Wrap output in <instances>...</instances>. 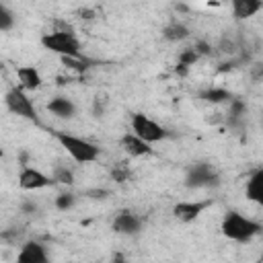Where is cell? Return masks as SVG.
Returning a JSON list of instances; mask_svg holds the SVG:
<instances>
[{"instance_id":"cell-4","label":"cell","mask_w":263,"mask_h":263,"mask_svg":"<svg viewBox=\"0 0 263 263\" xmlns=\"http://www.w3.org/2000/svg\"><path fill=\"white\" fill-rule=\"evenodd\" d=\"M4 101H6V107H8L10 113H14L18 117H25V119H29L33 123H39V115H37L31 99L27 97V90H23L21 86H12L6 92Z\"/></svg>"},{"instance_id":"cell-22","label":"cell","mask_w":263,"mask_h":263,"mask_svg":"<svg viewBox=\"0 0 263 263\" xmlns=\"http://www.w3.org/2000/svg\"><path fill=\"white\" fill-rule=\"evenodd\" d=\"M12 25H14L12 12L8 10V6H2V8H0V29H2V31H10Z\"/></svg>"},{"instance_id":"cell-1","label":"cell","mask_w":263,"mask_h":263,"mask_svg":"<svg viewBox=\"0 0 263 263\" xmlns=\"http://www.w3.org/2000/svg\"><path fill=\"white\" fill-rule=\"evenodd\" d=\"M220 228H222V234L226 238L236 240V242H249L253 236H257L263 230V226L259 222H255V220H251V218H247L234 210L224 214Z\"/></svg>"},{"instance_id":"cell-14","label":"cell","mask_w":263,"mask_h":263,"mask_svg":"<svg viewBox=\"0 0 263 263\" xmlns=\"http://www.w3.org/2000/svg\"><path fill=\"white\" fill-rule=\"evenodd\" d=\"M245 193H247V197H249L253 203H257V205L263 208V168L255 171V173L249 177L247 187H245Z\"/></svg>"},{"instance_id":"cell-2","label":"cell","mask_w":263,"mask_h":263,"mask_svg":"<svg viewBox=\"0 0 263 263\" xmlns=\"http://www.w3.org/2000/svg\"><path fill=\"white\" fill-rule=\"evenodd\" d=\"M53 136L62 144V148L80 164L95 162L101 154V148L97 144L84 140V138H78V136H72V134H66V132H55Z\"/></svg>"},{"instance_id":"cell-20","label":"cell","mask_w":263,"mask_h":263,"mask_svg":"<svg viewBox=\"0 0 263 263\" xmlns=\"http://www.w3.org/2000/svg\"><path fill=\"white\" fill-rule=\"evenodd\" d=\"M51 177H53V181L60 183V185H72V183H74V173H72L70 168H66V166H55Z\"/></svg>"},{"instance_id":"cell-17","label":"cell","mask_w":263,"mask_h":263,"mask_svg":"<svg viewBox=\"0 0 263 263\" xmlns=\"http://www.w3.org/2000/svg\"><path fill=\"white\" fill-rule=\"evenodd\" d=\"M162 35H164V39H168V41H181V39H187V37H189V29H187L183 23H168V25L162 29Z\"/></svg>"},{"instance_id":"cell-21","label":"cell","mask_w":263,"mask_h":263,"mask_svg":"<svg viewBox=\"0 0 263 263\" xmlns=\"http://www.w3.org/2000/svg\"><path fill=\"white\" fill-rule=\"evenodd\" d=\"M74 203H76V197H74L72 193H60V195L55 197V208L62 210V212L70 210Z\"/></svg>"},{"instance_id":"cell-7","label":"cell","mask_w":263,"mask_h":263,"mask_svg":"<svg viewBox=\"0 0 263 263\" xmlns=\"http://www.w3.org/2000/svg\"><path fill=\"white\" fill-rule=\"evenodd\" d=\"M53 183H55L53 177H47V175H43L41 171H37L33 166H23L18 171V187L25 189V191H37V189L49 187Z\"/></svg>"},{"instance_id":"cell-24","label":"cell","mask_w":263,"mask_h":263,"mask_svg":"<svg viewBox=\"0 0 263 263\" xmlns=\"http://www.w3.org/2000/svg\"><path fill=\"white\" fill-rule=\"evenodd\" d=\"M195 51H197L199 55H208V53H212V47H210L205 41H197V43H195Z\"/></svg>"},{"instance_id":"cell-27","label":"cell","mask_w":263,"mask_h":263,"mask_svg":"<svg viewBox=\"0 0 263 263\" xmlns=\"http://www.w3.org/2000/svg\"><path fill=\"white\" fill-rule=\"evenodd\" d=\"M259 259H261V261H263V253H261V257H259Z\"/></svg>"},{"instance_id":"cell-25","label":"cell","mask_w":263,"mask_h":263,"mask_svg":"<svg viewBox=\"0 0 263 263\" xmlns=\"http://www.w3.org/2000/svg\"><path fill=\"white\" fill-rule=\"evenodd\" d=\"M251 76H253L255 80H261V78H263V64H255V66L251 68Z\"/></svg>"},{"instance_id":"cell-6","label":"cell","mask_w":263,"mask_h":263,"mask_svg":"<svg viewBox=\"0 0 263 263\" xmlns=\"http://www.w3.org/2000/svg\"><path fill=\"white\" fill-rule=\"evenodd\" d=\"M218 183V173L208 162H193L185 173V185L189 189H201L212 187Z\"/></svg>"},{"instance_id":"cell-13","label":"cell","mask_w":263,"mask_h":263,"mask_svg":"<svg viewBox=\"0 0 263 263\" xmlns=\"http://www.w3.org/2000/svg\"><path fill=\"white\" fill-rule=\"evenodd\" d=\"M16 80L23 90H37L41 86V74L33 66H18L16 68Z\"/></svg>"},{"instance_id":"cell-5","label":"cell","mask_w":263,"mask_h":263,"mask_svg":"<svg viewBox=\"0 0 263 263\" xmlns=\"http://www.w3.org/2000/svg\"><path fill=\"white\" fill-rule=\"evenodd\" d=\"M132 132H134L136 136H140L142 140L150 142V144L162 142V140L168 136V132H166L158 121L150 119V117L144 115V113H134V115H132Z\"/></svg>"},{"instance_id":"cell-23","label":"cell","mask_w":263,"mask_h":263,"mask_svg":"<svg viewBox=\"0 0 263 263\" xmlns=\"http://www.w3.org/2000/svg\"><path fill=\"white\" fill-rule=\"evenodd\" d=\"M199 60V53L195 51V47H189V49H185L181 55H179V64H185V66H193L195 62Z\"/></svg>"},{"instance_id":"cell-18","label":"cell","mask_w":263,"mask_h":263,"mask_svg":"<svg viewBox=\"0 0 263 263\" xmlns=\"http://www.w3.org/2000/svg\"><path fill=\"white\" fill-rule=\"evenodd\" d=\"M62 64L66 68L74 70V72H84V70L90 68V62L86 58H82V55H64L62 58Z\"/></svg>"},{"instance_id":"cell-12","label":"cell","mask_w":263,"mask_h":263,"mask_svg":"<svg viewBox=\"0 0 263 263\" xmlns=\"http://www.w3.org/2000/svg\"><path fill=\"white\" fill-rule=\"evenodd\" d=\"M230 6L236 21H247L263 8V0H230Z\"/></svg>"},{"instance_id":"cell-26","label":"cell","mask_w":263,"mask_h":263,"mask_svg":"<svg viewBox=\"0 0 263 263\" xmlns=\"http://www.w3.org/2000/svg\"><path fill=\"white\" fill-rule=\"evenodd\" d=\"M88 195H95V199H103V195H107V191L97 189V191H88Z\"/></svg>"},{"instance_id":"cell-16","label":"cell","mask_w":263,"mask_h":263,"mask_svg":"<svg viewBox=\"0 0 263 263\" xmlns=\"http://www.w3.org/2000/svg\"><path fill=\"white\" fill-rule=\"evenodd\" d=\"M199 99L205 101V103H212V105H220V103H226V101H232V95L226 90V88H205L199 92Z\"/></svg>"},{"instance_id":"cell-8","label":"cell","mask_w":263,"mask_h":263,"mask_svg":"<svg viewBox=\"0 0 263 263\" xmlns=\"http://www.w3.org/2000/svg\"><path fill=\"white\" fill-rule=\"evenodd\" d=\"M119 146H121V150H123L129 158H142V156L152 154V148H150L152 144L146 142V140H142V138L136 136L134 132L123 134L121 140H119Z\"/></svg>"},{"instance_id":"cell-3","label":"cell","mask_w":263,"mask_h":263,"mask_svg":"<svg viewBox=\"0 0 263 263\" xmlns=\"http://www.w3.org/2000/svg\"><path fill=\"white\" fill-rule=\"evenodd\" d=\"M41 45L45 49L58 53L60 58H64V55H80V43H78L74 33H66V31L45 33L41 37Z\"/></svg>"},{"instance_id":"cell-11","label":"cell","mask_w":263,"mask_h":263,"mask_svg":"<svg viewBox=\"0 0 263 263\" xmlns=\"http://www.w3.org/2000/svg\"><path fill=\"white\" fill-rule=\"evenodd\" d=\"M208 208V201H181L173 208V214L179 222H193Z\"/></svg>"},{"instance_id":"cell-9","label":"cell","mask_w":263,"mask_h":263,"mask_svg":"<svg viewBox=\"0 0 263 263\" xmlns=\"http://www.w3.org/2000/svg\"><path fill=\"white\" fill-rule=\"evenodd\" d=\"M140 228H142V220L136 214H132V212H119L115 216V220H113V230L117 234L132 236V234H138Z\"/></svg>"},{"instance_id":"cell-19","label":"cell","mask_w":263,"mask_h":263,"mask_svg":"<svg viewBox=\"0 0 263 263\" xmlns=\"http://www.w3.org/2000/svg\"><path fill=\"white\" fill-rule=\"evenodd\" d=\"M111 177H113V181H117V183H127L129 177H132V168L127 166V162H117V164H113V168H111Z\"/></svg>"},{"instance_id":"cell-15","label":"cell","mask_w":263,"mask_h":263,"mask_svg":"<svg viewBox=\"0 0 263 263\" xmlns=\"http://www.w3.org/2000/svg\"><path fill=\"white\" fill-rule=\"evenodd\" d=\"M47 111L53 113L60 119H72L74 113H76V107H74V103L68 97H53L47 103Z\"/></svg>"},{"instance_id":"cell-10","label":"cell","mask_w":263,"mask_h":263,"mask_svg":"<svg viewBox=\"0 0 263 263\" xmlns=\"http://www.w3.org/2000/svg\"><path fill=\"white\" fill-rule=\"evenodd\" d=\"M18 263H47V253L45 247L39 245L37 240H29L21 247L18 255H16Z\"/></svg>"}]
</instances>
